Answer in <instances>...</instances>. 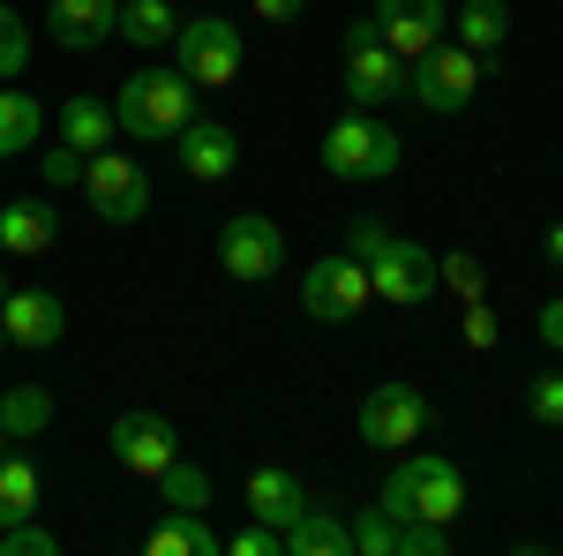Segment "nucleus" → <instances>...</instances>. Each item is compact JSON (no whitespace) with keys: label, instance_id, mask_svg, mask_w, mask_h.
Instances as JSON below:
<instances>
[{"label":"nucleus","instance_id":"nucleus-28","mask_svg":"<svg viewBox=\"0 0 563 556\" xmlns=\"http://www.w3.org/2000/svg\"><path fill=\"white\" fill-rule=\"evenodd\" d=\"M23 68H31V23L0 0V84H15Z\"/></svg>","mask_w":563,"mask_h":556},{"label":"nucleus","instance_id":"nucleus-38","mask_svg":"<svg viewBox=\"0 0 563 556\" xmlns=\"http://www.w3.org/2000/svg\"><path fill=\"white\" fill-rule=\"evenodd\" d=\"M301 8H308V0H256L263 23H301Z\"/></svg>","mask_w":563,"mask_h":556},{"label":"nucleus","instance_id":"nucleus-4","mask_svg":"<svg viewBox=\"0 0 563 556\" xmlns=\"http://www.w3.org/2000/svg\"><path fill=\"white\" fill-rule=\"evenodd\" d=\"M339 53H346V98L361 106V113H376V106H390V98H406V61L384 45L376 15H368V23H346V31H339Z\"/></svg>","mask_w":563,"mask_h":556},{"label":"nucleus","instance_id":"nucleus-41","mask_svg":"<svg viewBox=\"0 0 563 556\" xmlns=\"http://www.w3.org/2000/svg\"><path fill=\"white\" fill-rule=\"evenodd\" d=\"M0 301H8V279H0Z\"/></svg>","mask_w":563,"mask_h":556},{"label":"nucleus","instance_id":"nucleus-11","mask_svg":"<svg viewBox=\"0 0 563 556\" xmlns=\"http://www.w3.org/2000/svg\"><path fill=\"white\" fill-rule=\"evenodd\" d=\"M84 196H90V211L106 218V226H135V218L151 211V173L106 143V151L84 166Z\"/></svg>","mask_w":563,"mask_h":556},{"label":"nucleus","instance_id":"nucleus-18","mask_svg":"<svg viewBox=\"0 0 563 556\" xmlns=\"http://www.w3.org/2000/svg\"><path fill=\"white\" fill-rule=\"evenodd\" d=\"M301 504H308V489H301L294 467H256L249 473V519H263V526L286 534V519H301Z\"/></svg>","mask_w":563,"mask_h":556},{"label":"nucleus","instance_id":"nucleus-1","mask_svg":"<svg viewBox=\"0 0 563 556\" xmlns=\"http://www.w3.org/2000/svg\"><path fill=\"white\" fill-rule=\"evenodd\" d=\"M113 121L135 143H174L188 121H196V84L180 68H135L121 98H113Z\"/></svg>","mask_w":563,"mask_h":556},{"label":"nucleus","instance_id":"nucleus-8","mask_svg":"<svg viewBox=\"0 0 563 556\" xmlns=\"http://www.w3.org/2000/svg\"><path fill=\"white\" fill-rule=\"evenodd\" d=\"M361 263H368L376 301H390V308H421V301L443 286V279H435V257L421 249V241H398V233H384V241H376Z\"/></svg>","mask_w":563,"mask_h":556},{"label":"nucleus","instance_id":"nucleus-34","mask_svg":"<svg viewBox=\"0 0 563 556\" xmlns=\"http://www.w3.org/2000/svg\"><path fill=\"white\" fill-rule=\"evenodd\" d=\"M84 151H76V143H53V151H45V188H84Z\"/></svg>","mask_w":563,"mask_h":556},{"label":"nucleus","instance_id":"nucleus-42","mask_svg":"<svg viewBox=\"0 0 563 556\" xmlns=\"http://www.w3.org/2000/svg\"><path fill=\"white\" fill-rule=\"evenodd\" d=\"M0 346H8V324H0Z\"/></svg>","mask_w":563,"mask_h":556},{"label":"nucleus","instance_id":"nucleus-33","mask_svg":"<svg viewBox=\"0 0 563 556\" xmlns=\"http://www.w3.org/2000/svg\"><path fill=\"white\" fill-rule=\"evenodd\" d=\"M225 556H286V534L278 526H241V534H225Z\"/></svg>","mask_w":563,"mask_h":556},{"label":"nucleus","instance_id":"nucleus-13","mask_svg":"<svg viewBox=\"0 0 563 556\" xmlns=\"http://www.w3.org/2000/svg\"><path fill=\"white\" fill-rule=\"evenodd\" d=\"M0 324H8V346H15V353H53L60 331H68V308H60L53 286H8Z\"/></svg>","mask_w":563,"mask_h":556},{"label":"nucleus","instance_id":"nucleus-27","mask_svg":"<svg viewBox=\"0 0 563 556\" xmlns=\"http://www.w3.org/2000/svg\"><path fill=\"white\" fill-rule=\"evenodd\" d=\"M346 526H353V549H361V556H398V512H384V504H361Z\"/></svg>","mask_w":563,"mask_h":556},{"label":"nucleus","instance_id":"nucleus-16","mask_svg":"<svg viewBox=\"0 0 563 556\" xmlns=\"http://www.w3.org/2000/svg\"><path fill=\"white\" fill-rule=\"evenodd\" d=\"M53 241H60V211L53 204H31V196H8L0 204V257L38 263Z\"/></svg>","mask_w":563,"mask_h":556},{"label":"nucleus","instance_id":"nucleus-26","mask_svg":"<svg viewBox=\"0 0 563 556\" xmlns=\"http://www.w3.org/2000/svg\"><path fill=\"white\" fill-rule=\"evenodd\" d=\"M158 497H166V512H203V504H211V473L174 459V467L158 473Z\"/></svg>","mask_w":563,"mask_h":556},{"label":"nucleus","instance_id":"nucleus-31","mask_svg":"<svg viewBox=\"0 0 563 556\" xmlns=\"http://www.w3.org/2000/svg\"><path fill=\"white\" fill-rule=\"evenodd\" d=\"M435 279H443L459 301H481V286H488V263H481V257H435Z\"/></svg>","mask_w":563,"mask_h":556},{"label":"nucleus","instance_id":"nucleus-7","mask_svg":"<svg viewBox=\"0 0 563 556\" xmlns=\"http://www.w3.org/2000/svg\"><path fill=\"white\" fill-rule=\"evenodd\" d=\"M429 422L435 406L413 384H368V399H361V444L368 451H413L429 436Z\"/></svg>","mask_w":563,"mask_h":556},{"label":"nucleus","instance_id":"nucleus-3","mask_svg":"<svg viewBox=\"0 0 563 556\" xmlns=\"http://www.w3.org/2000/svg\"><path fill=\"white\" fill-rule=\"evenodd\" d=\"M398 159H406V143H398L376 113H361V106H353L346 121L323 129V173H331V181H353V188H361V181H390Z\"/></svg>","mask_w":563,"mask_h":556},{"label":"nucleus","instance_id":"nucleus-10","mask_svg":"<svg viewBox=\"0 0 563 556\" xmlns=\"http://www.w3.org/2000/svg\"><path fill=\"white\" fill-rule=\"evenodd\" d=\"M218 263H225L241 286H263V279H278V263H286V233H278V218L233 211L225 226H218Z\"/></svg>","mask_w":563,"mask_h":556},{"label":"nucleus","instance_id":"nucleus-24","mask_svg":"<svg viewBox=\"0 0 563 556\" xmlns=\"http://www.w3.org/2000/svg\"><path fill=\"white\" fill-rule=\"evenodd\" d=\"M180 15L166 8V0H121V23H113V39L129 45H174Z\"/></svg>","mask_w":563,"mask_h":556},{"label":"nucleus","instance_id":"nucleus-2","mask_svg":"<svg viewBox=\"0 0 563 556\" xmlns=\"http://www.w3.org/2000/svg\"><path fill=\"white\" fill-rule=\"evenodd\" d=\"M384 512H398V519H451L466 512V473L451 467L443 451H413V459H398L390 467V481H384V497H376Z\"/></svg>","mask_w":563,"mask_h":556},{"label":"nucleus","instance_id":"nucleus-5","mask_svg":"<svg viewBox=\"0 0 563 556\" xmlns=\"http://www.w3.org/2000/svg\"><path fill=\"white\" fill-rule=\"evenodd\" d=\"M481 90V53L459 39H443L435 53H421L413 68H406V98L421 106V113H466Z\"/></svg>","mask_w":563,"mask_h":556},{"label":"nucleus","instance_id":"nucleus-14","mask_svg":"<svg viewBox=\"0 0 563 556\" xmlns=\"http://www.w3.org/2000/svg\"><path fill=\"white\" fill-rule=\"evenodd\" d=\"M113 459H121V473H143V481H158V473L180 459V436L166 414H121L113 422Z\"/></svg>","mask_w":563,"mask_h":556},{"label":"nucleus","instance_id":"nucleus-39","mask_svg":"<svg viewBox=\"0 0 563 556\" xmlns=\"http://www.w3.org/2000/svg\"><path fill=\"white\" fill-rule=\"evenodd\" d=\"M541 257H549V263L563 271V226H549V233H541Z\"/></svg>","mask_w":563,"mask_h":556},{"label":"nucleus","instance_id":"nucleus-35","mask_svg":"<svg viewBox=\"0 0 563 556\" xmlns=\"http://www.w3.org/2000/svg\"><path fill=\"white\" fill-rule=\"evenodd\" d=\"M459 339L474 346V353H488V346H496V316H488V301H466V316H459Z\"/></svg>","mask_w":563,"mask_h":556},{"label":"nucleus","instance_id":"nucleus-30","mask_svg":"<svg viewBox=\"0 0 563 556\" xmlns=\"http://www.w3.org/2000/svg\"><path fill=\"white\" fill-rule=\"evenodd\" d=\"M398 556H451V526L443 519H398Z\"/></svg>","mask_w":563,"mask_h":556},{"label":"nucleus","instance_id":"nucleus-9","mask_svg":"<svg viewBox=\"0 0 563 556\" xmlns=\"http://www.w3.org/2000/svg\"><path fill=\"white\" fill-rule=\"evenodd\" d=\"M368 301H376V286H368V263L353 257V249L301 271V308L316 316V324H346V316H361Z\"/></svg>","mask_w":563,"mask_h":556},{"label":"nucleus","instance_id":"nucleus-36","mask_svg":"<svg viewBox=\"0 0 563 556\" xmlns=\"http://www.w3.org/2000/svg\"><path fill=\"white\" fill-rule=\"evenodd\" d=\"M376 241H384V226H376V218H353V233H346V249H353V257H368Z\"/></svg>","mask_w":563,"mask_h":556},{"label":"nucleus","instance_id":"nucleus-40","mask_svg":"<svg viewBox=\"0 0 563 556\" xmlns=\"http://www.w3.org/2000/svg\"><path fill=\"white\" fill-rule=\"evenodd\" d=\"M0 451H8V428H0Z\"/></svg>","mask_w":563,"mask_h":556},{"label":"nucleus","instance_id":"nucleus-6","mask_svg":"<svg viewBox=\"0 0 563 556\" xmlns=\"http://www.w3.org/2000/svg\"><path fill=\"white\" fill-rule=\"evenodd\" d=\"M180 45V76L196 90H233L241 84V23L233 15H196L174 31Z\"/></svg>","mask_w":563,"mask_h":556},{"label":"nucleus","instance_id":"nucleus-17","mask_svg":"<svg viewBox=\"0 0 563 556\" xmlns=\"http://www.w3.org/2000/svg\"><path fill=\"white\" fill-rule=\"evenodd\" d=\"M113 23H121V0H53V8H45V31L68 45V53L106 45V39H113Z\"/></svg>","mask_w":563,"mask_h":556},{"label":"nucleus","instance_id":"nucleus-12","mask_svg":"<svg viewBox=\"0 0 563 556\" xmlns=\"http://www.w3.org/2000/svg\"><path fill=\"white\" fill-rule=\"evenodd\" d=\"M376 31H384V45L413 68L421 53H435V45L451 39V8H443V0H376Z\"/></svg>","mask_w":563,"mask_h":556},{"label":"nucleus","instance_id":"nucleus-32","mask_svg":"<svg viewBox=\"0 0 563 556\" xmlns=\"http://www.w3.org/2000/svg\"><path fill=\"white\" fill-rule=\"evenodd\" d=\"M60 549V534H45L38 519H15V526H0V556H53Z\"/></svg>","mask_w":563,"mask_h":556},{"label":"nucleus","instance_id":"nucleus-22","mask_svg":"<svg viewBox=\"0 0 563 556\" xmlns=\"http://www.w3.org/2000/svg\"><path fill=\"white\" fill-rule=\"evenodd\" d=\"M38 497H45L38 467H31V459H15V451H0V526L38 519Z\"/></svg>","mask_w":563,"mask_h":556},{"label":"nucleus","instance_id":"nucleus-19","mask_svg":"<svg viewBox=\"0 0 563 556\" xmlns=\"http://www.w3.org/2000/svg\"><path fill=\"white\" fill-rule=\"evenodd\" d=\"M286 556H353V526L331 504H301V519H286Z\"/></svg>","mask_w":563,"mask_h":556},{"label":"nucleus","instance_id":"nucleus-20","mask_svg":"<svg viewBox=\"0 0 563 556\" xmlns=\"http://www.w3.org/2000/svg\"><path fill=\"white\" fill-rule=\"evenodd\" d=\"M113 135H121V121H113V106H106L98 90H76V98L60 106V143H76L84 159H98Z\"/></svg>","mask_w":563,"mask_h":556},{"label":"nucleus","instance_id":"nucleus-25","mask_svg":"<svg viewBox=\"0 0 563 556\" xmlns=\"http://www.w3.org/2000/svg\"><path fill=\"white\" fill-rule=\"evenodd\" d=\"M45 129V106L31 90H0V159H15V151H31Z\"/></svg>","mask_w":563,"mask_h":556},{"label":"nucleus","instance_id":"nucleus-37","mask_svg":"<svg viewBox=\"0 0 563 556\" xmlns=\"http://www.w3.org/2000/svg\"><path fill=\"white\" fill-rule=\"evenodd\" d=\"M541 346L563 353V301H541Z\"/></svg>","mask_w":563,"mask_h":556},{"label":"nucleus","instance_id":"nucleus-23","mask_svg":"<svg viewBox=\"0 0 563 556\" xmlns=\"http://www.w3.org/2000/svg\"><path fill=\"white\" fill-rule=\"evenodd\" d=\"M451 31H459V45H474L481 61H488L496 45L511 39V8H504V0H466V8L451 15Z\"/></svg>","mask_w":563,"mask_h":556},{"label":"nucleus","instance_id":"nucleus-15","mask_svg":"<svg viewBox=\"0 0 563 556\" xmlns=\"http://www.w3.org/2000/svg\"><path fill=\"white\" fill-rule=\"evenodd\" d=\"M174 159H180L188 181L218 188V181H233V166H241V135L225 129V121H188V129L174 135Z\"/></svg>","mask_w":563,"mask_h":556},{"label":"nucleus","instance_id":"nucleus-21","mask_svg":"<svg viewBox=\"0 0 563 556\" xmlns=\"http://www.w3.org/2000/svg\"><path fill=\"white\" fill-rule=\"evenodd\" d=\"M0 428H8V444H31L53 428V391L45 384H8L0 391Z\"/></svg>","mask_w":563,"mask_h":556},{"label":"nucleus","instance_id":"nucleus-29","mask_svg":"<svg viewBox=\"0 0 563 556\" xmlns=\"http://www.w3.org/2000/svg\"><path fill=\"white\" fill-rule=\"evenodd\" d=\"M526 422L563 428V369H541V377L526 384Z\"/></svg>","mask_w":563,"mask_h":556}]
</instances>
